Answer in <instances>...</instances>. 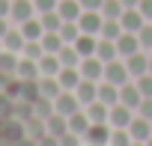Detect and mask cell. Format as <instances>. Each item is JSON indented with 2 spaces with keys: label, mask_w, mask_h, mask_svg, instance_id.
<instances>
[{
  "label": "cell",
  "mask_w": 152,
  "mask_h": 146,
  "mask_svg": "<svg viewBox=\"0 0 152 146\" xmlns=\"http://www.w3.org/2000/svg\"><path fill=\"white\" fill-rule=\"evenodd\" d=\"M21 57H27V60H42L45 57V48H42V39H27L24 42V51H21Z\"/></svg>",
  "instance_id": "cell-31"
},
{
  "label": "cell",
  "mask_w": 152,
  "mask_h": 146,
  "mask_svg": "<svg viewBox=\"0 0 152 146\" xmlns=\"http://www.w3.org/2000/svg\"><path fill=\"white\" fill-rule=\"evenodd\" d=\"M57 12H60V18H63V21H78L84 9H81L78 0H60V3H57Z\"/></svg>",
  "instance_id": "cell-19"
},
{
  "label": "cell",
  "mask_w": 152,
  "mask_h": 146,
  "mask_svg": "<svg viewBox=\"0 0 152 146\" xmlns=\"http://www.w3.org/2000/svg\"><path fill=\"white\" fill-rule=\"evenodd\" d=\"M78 69H81V78H87V81H102V78H104V63H102L96 54H93V57H84Z\"/></svg>",
  "instance_id": "cell-5"
},
{
  "label": "cell",
  "mask_w": 152,
  "mask_h": 146,
  "mask_svg": "<svg viewBox=\"0 0 152 146\" xmlns=\"http://www.w3.org/2000/svg\"><path fill=\"white\" fill-rule=\"evenodd\" d=\"M60 69H63V63H60V57H57V54H45V57L39 60V75L57 78V75H60Z\"/></svg>",
  "instance_id": "cell-23"
},
{
  "label": "cell",
  "mask_w": 152,
  "mask_h": 146,
  "mask_svg": "<svg viewBox=\"0 0 152 146\" xmlns=\"http://www.w3.org/2000/svg\"><path fill=\"white\" fill-rule=\"evenodd\" d=\"M134 113H137V110H131V107H125V104L119 101V104L110 107V113H107V125H110V128H128L131 119H134Z\"/></svg>",
  "instance_id": "cell-3"
},
{
  "label": "cell",
  "mask_w": 152,
  "mask_h": 146,
  "mask_svg": "<svg viewBox=\"0 0 152 146\" xmlns=\"http://www.w3.org/2000/svg\"><path fill=\"white\" fill-rule=\"evenodd\" d=\"M119 24H122V30H125V33H137V30L146 24V18H143V12H140V9H125V12L119 15Z\"/></svg>",
  "instance_id": "cell-11"
},
{
  "label": "cell",
  "mask_w": 152,
  "mask_h": 146,
  "mask_svg": "<svg viewBox=\"0 0 152 146\" xmlns=\"http://www.w3.org/2000/svg\"><path fill=\"white\" fill-rule=\"evenodd\" d=\"M134 137L128 134V128H110V143L107 146H131Z\"/></svg>",
  "instance_id": "cell-34"
},
{
  "label": "cell",
  "mask_w": 152,
  "mask_h": 146,
  "mask_svg": "<svg viewBox=\"0 0 152 146\" xmlns=\"http://www.w3.org/2000/svg\"><path fill=\"white\" fill-rule=\"evenodd\" d=\"M39 93H42V99H57V96L63 93V87H60V81H57V78L42 75V78H39Z\"/></svg>",
  "instance_id": "cell-25"
},
{
  "label": "cell",
  "mask_w": 152,
  "mask_h": 146,
  "mask_svg": "<svg viewBox=\"0 0 152 146\" xmlns=\"http://www.w3.org/2000/svg\"><path fill=\"white\" fill-rule=\"evenodd\" d=\"M9 12H12V0H0V15L9 18Z\"/></svg>",
  "instance_id": "cell-46"
},
{
  "label": "cell",
  "mask_w": 152,
  "mask_h": 146,
  "mask_svg": "<svg viewBox=\"0 0 152 146\" xmlns=\"http://www.w3.org/2000/svg\"><path fill=\"white\" fill-rule=\"evenodd\" d=\"M125 66H128L131 81H137L140 75H146V72H149V51H137V54L125 57Z\"/></svg>",
  "instance_id": "cell-6"
},
{
  "label": "cell",
  "mask_w": 152,
  "mask_h": 146,
  "mask_svg": "<svg viewBox=\"0 0 152 146\" xmlns=\"http://www.w3.org/2000/svg\"><path fill=\"white\" fill-rule=\"evenodd\" d=\"M45 125H48V134H54V137H63L66 131H69V116H63V113H51L48 119H45Z\"/></svg>",
  "instance_id": "cell-22"
},
{
  "label": "cell",
  "mask_w": 152,
  "mask_h": 146,
  "mask_svg": "<svg viewBox=\"0 0 152 146\" xmlns=\"http://www.w3.org/2000/svg\"><path fill=\"white\" fill-rule=\"evenodd\" d=\"M84 110H87V116H90V122H107V113H110V107H107L104 101H99V99H96L93 104H87Z\"/></svg>",
  "instance_id": "cell-28"
},
{
  "label": "cell",
  "mask_w": 152,
  "mask_h": 146,
  "mask_svg": "<svg viewBox=\"0 0 152 146\" xmlns=\"http://www.w3.org/2000/svg\"><path fill=\"white\" fill-rule=\"evenodd\" d=\"M63 36H60V30H54V33H45L42 36V48H45V54H60L63 51Z\"/></svg>",
  "instance_id": "cell-30"
},
{
  "label": "cell",
  "mask_w": 152,
  "mask_h": 146,
  "mask_svg": "<svg viewBox=\"0 0 152 146\" xmlns=\"http://www.w3.org/2000/svg\"><path fill=\"white\" fill-rule=\"evenodd\" d=\"M90 125H93V122H90V116H87V110H84V107H81L78 113H72V116H69V131L81 134V137L87 134V128H90Z\"/></svg>",
  "instance_id": "cell-24"
},
{
  "label": "cell",
  "mask_w": 152,
  "mask_h": 146,
  "mask_svg": "<svg viewBox=\"0 0 152 146\" xmlns=\"http://www.w3.org/2000/svg\"><path fill=\"white\" fill-rule=\"evenodd\" d=\"M75 96H78V101H81V107H87V104H93V101L99 99V81H87V78H81V84L75 87Z\"/></svg>",
  "instance_id": "cell-8"
},
{
  "label": "cell",
  "mask_w": 152,
  "mask_h": 146,
  "mask_svg": "<svg viewBox=\"0 0 152 146\" xmlns=\"http://www.w3.org/2000/svg\"><path fill=\"white\" fill-rule=\"evenodd\" d=\"M51 113H54V99H42V96H39V99L33 101V116H42V119H48Z\"/></svg>",
  "instance_id": "cell-33"
},
{
  "label": "cell",
  "mask_w": 152,
  "mask_h": 146,
  "mask_svg": "<svg viewBox=\"0 0 152 146\" xmlns=\"http://www.w3.org/2000/svg\"><path fill=\"white\" fill-rule=\"evenodd\" d=\"M33 12H36V3H33V0H12V12H9V18L18 21V24H24L27 18H33Z\"/></svg>",
  "instance_id": "cell-12"
},
{
  "label": "cell",
  "mask_w": 152,
  "mask_h": 146,
  "mask_svg": "<svg viewBox=\"0 0 152 146\" xmlns=\"http://www.w3.org/2000/svg\"><path fill=\"white\" fill-rule=\"evenodd\" d=\"M78 3H81V9H84V12H99L104 0H78Z\"/></svg>",
  "instance_id": "cell-43"
},
{
  "label": "cell",
  "mask_w": 152,
  "mask_h": 146,
  "mask_svg": "<svg viewBox=\"0 0 152 146\" xmlns=\"http://www.w3.org/2000/svg\"><path fill=\"white\" fill-rule=\"evenodd\" d=\"M60 36H63V42H66V45H72L75 39L81 36V27H78V21H63V27H60Z\"/></svg>",
  "instance_id": "cell-35"
},
{
  "label": "cell",
  "mask_w": 152,
  "mask_h": 146,
  "mask_svg": "<svg viewBox=\"0 0 152 146\" xmlns=\"http://www.w3.org/2000/svg\"><path fill=\"white\" fill-rule=\"evenodd\" d=\"M0 51H6V48H3V39H0Z\"/></svg>",
  "instance_id": "cell-52"
},
{
  "label": "cell",
  "mask_w": 152,
  "mask_h": 146,
  "mask_svg": "<svg viewBox=\"0 0 152 146\" xmlns=\"http://www.w3.org/2000/svg\"><path fill=\"white\" fill-rule=\"evenodd\" d=\"M75 48H78V54H81V60L84 57H93L96 54V45H99V36H90V33H81L78 39L72 42Z\"/></svg>",
  "instance_id": "cell-20"
},
{
  "label": "cell",
  "mask_w": 152,
  "mask_h": 146,
  "mask_svg": "<svg viewBox=\"0 0 152 146\" xmlns=\"http://www.w3.org/2000/svg\"><path fill=\"white\" fill-rule=\"evenodd\" d=\"M15 78H21V81H39V78H42V75H39V63H36V60H27V57H21Z\"/></svg>",
  "instance_id": "cell-18"
},
{
  "label": "cell",
  "mask_w": 152,
  "mask_h": 146,
  "mask_svg": "<svg viewBox=\"0 0 152 146\" xmlns=\"http://www.w3.org/2000/svg\"><path fill=\"white\" fill-rule=\"evenodd\" d=\"M131 146H146V143H140V140H134V143H131Z\"/></svg>",
  "instance_id": "cell-51"
},
{
  "label": "cell",
  "mask_w": 152,
  "mask_h": 146,
  "mask_svg": "<svg viewBox=\"0 0 152 146\" xmlns=\"http://www.w3.org/2000/svg\"><path fill=\"white\" fill-rule=\"evenodd\" d=\"M54 110L63 113V116L78 113V110H81V101H78V96H75V90H63V93L54 99Z\"/></svg>",
  "instance_id": "cell-2"
},
{
  "label": "cell",
  "mask_w": 152,
  "mask_h": 146,
  "mask_svg": "<svg viewBox=\"0 0 152 146\" xmlns=\"http://www.w3.org/2000/svg\"><path fill=\"white\" fill-rule=\"evenodd\" d=\"M42 27H45V33H54V30H60L63 27V18H60V12L54 9V12H42Z\"/></svg>",
  "instance_id": "cell-37"
},
{
  "label": "cell",
  "mask_w": 152,
  "mask_h": 146,
  "mask_svg": "<svg viewBox=\"0 0 152 146\" xmlns=\"http://www.w3.org/2000/svg\"><path fill=\"white\" fill-rule=\"evenodd\" d=\"M33 3H36V12L42 15V12H54L60 0H33Z\"/></svg>",
  "instance_id": "cell-41"
},
{
  "label": "cell",
  "mask_w": 152,
  "mask_h": 146,
  "mask_svg": "<svg viewBox=\"0 0 152 146\" xmlns=\"http://www.w3.org/2000/svg\"><path fill=\"white\" fill-rule=\"evenodd\" d=\"M99 12H102L104 18H119V15L125 12V6H122V0H104Z\"/></svg>",
  "instance_id": "cell-36"
},
{
  "label": "cell",
  "mask_w": 152,
  "mask_h": 146,
  "mask_svg": "<svg viewBox=\"0 0 152 146\" xmlns=\"http://www.w3.org/2000/svg\"><path fill=\"white\" fill-rule=\"evenodd\" d=\"M24 33H21V27H9L6 30V36H3V48L6 51H15V54H21L24 51Z\"/></svg>",
  "instance_id": "cell-16"
},
{
  "label": "cell",
  "mask_w": 152,
  "mask_h": 146,
  "mask_svg": "<svg viewBox=\"0 0 152 146\" xmlns=\"http://www.w3.org/2000/svg\"><path fill=\"white\" fill-rule=\"evenodd\" d=\"M137 39H140V48L152 54V21H146V24L137 30Z\"/></svg>",
  "instance_id": "cell-38"
},
{
  "label": "cell",
  "mask_w": 152,
  "mask_h": 146,
  "mask_svg": "<svg viewBox=\"0 0 152 146\" xmlns=\"http://www.w3.org/2000/svg\"><path fill=\"white\" fill-rule=\"evenodd\" d=\"M18 63H21V54H15V51H0V72H6V75L15 78Z\"/></svg>",
  "instance_id": "cell-26"
},
{
  "label": "cell",
  "mask_w": 152,
  "mask_h": 146,
  "mask_svg": "<svg viewBox=\"0 0 152 146\" xmlns=\"http://www.w3.org/2000/svg\"><path fill=\"white\" fill-rule=\"evenodd\" d=\"M6 30H9V18H3V15H0V39L6 36Z\"/></svg>",
  "instance_id": "cell-48"
},
{
  "label": "cell",
  "mask_w": 152,
  "mask_h": 146,
  "mask_svg": "<svg viewBox=\"0 0 152 146\" xmlns=\"http://www.w3.org/2000/svg\"><path fill=\"white\" fill-rule=\"evenodd\" d=\"M140 12H143V18L146 21H152V0H140V6H137Z\"/></svg>",
  "instance_id": "cell-45"
},
{
  "label": "cell",
  "mask_w": 152,
  "mask_h": 146,
  "mask_svg": "<svg viewBox=\"0 0 152 146\" xmlns=\"http://www.w3.org/2000/svg\"><path fill=\"white\" fill-rule=\"evenodd\" d=\"M21 33H24V39H42V36H45L42 18H27V21L21 24Z\"/></svg>",
  "instance_id": "cell-29"
},
{
  "label": "cell",
  "mask_w": 152,
  "mask_h": 146,
  "mask_svg": "<svg viewBox=\"0 0 152 146\" xmlns=\"http://www.w3.org/2000/svg\"><path fill=\"white\" fill-rule=\"evenodd\" d=\"M81 143H84V137L75 134V131H66V134L60 137V146H81Z\"/></svg>",
  "instance_id": "cell-39"
},
{
  "label": "cell",
  "mask_w": 152,
  "mask_h": 146,
  "mask_svg": "<svg viewBox=\"0 0 152 146\" xmlns=\"http://www.w3.org/2000/svg\"><path fill=\"white\" fill-rule=\"evenodd\" d=\"M45 134H48V125H45V119H42V116H30V119L24 122V137H27V140H33V143H36V140H39V137H45Z\"/></svg>",
  "instance_id": "cell-15"
},
{
  "label": "cell",
  "mask_w": 152,
  "mask_h": 146,
  "mask_svg": "<svg viewBox=\"0 0 152 146\" xmlns=\"http://www.w3.org/2000/svg\"><path fill=\"white\" fill-rule=\"evenodd\" d=\"M84 143H90V146H107L110 143V125L107 122H93L87 128V134H84Z\"/></svg>",
  "instance_id": "cell-4"
},
{
  "label": "cell",
  "mask_w": 152,
  "mask_h": 146,
  "mask_svg": "<svg viewBox=\"0 0 152 146\" xmlns=\"http://www.w3.org/2000/svg\"><path fill=\"white\" fill-rule=\"evenodd\" d=\"M116 48H119V57H122V60H125V57H131V54H137V51H143V48H140L137 33H122V36L116 39Z\"/></svg>",
  "instance_id": "cell-13"
},
{
  "label": "cell",
  "mask_w": 152,
  "mask_h": 146,
  "mask_svg": "<svg viewBox=\"0 0 152 146\" xmlns=\"http://www.w3.org/2000/svg\"><path fill=\"white\" fill-rule=\"evenodd\" d=\"M149 75H152V54H149Z\"/></svg>",
  "instance_id": "cell-50"
},
{
  "label": "cell",
  "mask_w": 152,
  "mask_h": 146,
  "mask_svg": "<svg viewBox=\"0 0 152 146\" xmlns=\"http://www.w3.org/2000/svg\"><path fill=\"white\" fill-rule=\"evenodd\" d=\"M36 146H60V137L45 134V137H39V140H36Z\"/></svg>",
  "instance_id": "cell-44"
},
{
  "label": "cell",
  "mask_w": 152,
  "mask_h": 146,
  "mask_svg": "<svg viewBox=\"0 0 152 146\" xmlns=\"http://www.w3.org/2000/svg\"><path fill=\"white\" fill-rule=\"evenodd\" d=\"M146 146H152V137H149V140H146Z\"/></svg>",
  "instance_id": "cell-53"
},
{
  "label": "cell",
  "mask_w": 152,
  "mask_h": 146,
  "mask_svg": "<svg viewBox=\"0 0 152 146\" xmlns=\"http://www.w3.org/2000/svg\"><path fill=\"white\" fill-rule=\"evenodd\" d=\"M9 81H12V75H6V72H0V93H3V90L9 87Z\"/></svg>",
  "instance_id": "cell-47"
},
{
  "label": "cell",
  "mask_w": 152,
  "mask_h": 146,
  "mask_svg": "<svg viewBox=\"0 0 152 146\" xmlns=\"http://www.w3.org/2000/svg\"><path fill=\"white\" fill-rule=\"evenodd\" d=\"M125 30H122V24H119V18H104V24H102V39H110V42H116L119 36H122Z\"/></svg>",
  "instance_id": "cell-27"
},
{
  "label": "cell",
  "mask_w": 152,
  "mask_h": 146,
  "mask_svg": "<svg viewBox=\"0 0 152 146\" xmlns=\"http://www.w3.org/2000/svg\"><path fill=\"white\" fill-rule=\"evenodd\" d=\"M102 81H107V84H116V87H122V84H128L131 81V75H128V66H125V60L119 57V60H110V63H104V78Z\"/></svg>",
  "instance_id": "cell-1"
},
{
  "label": "cell",
  "mask_w": 152,
  "mask_h": 146,
  "mask_svg": "<svg viewBox=\"0 0 152 146\" xmlns=\"http://www.w3.org/2000/svg\"><path fill=\"white\" fill-rule=\"evenodd\" d=\"M128 134H131L134 140H140V143H146V140L152 137V119H146V116H140V113H134V119H131V125H128Z\"/></svg>",
  "instance_id": "cell-10"
},
{
  "label": "cell",
  "mask_w": 152,
  "mask_h": 146,
  "mask_svg": "<svg viewBox=\"0 0 152 146\" xmlns=\"http://www.w3.org/2000/svg\"><path fill=\"white\" fill-rule=\"evenodd\" d=\"M57 57H60L63 66H81V54H78V48H75V45H63V51H60Z\"/></svg>",
  "instance_id": "cell-32"
},
{
  "label": "cell",
  "mask_w": 152,
  "mask_h": 146,
  "mask_svg": "<svg viewBox=\"0 0 152 146\" xmlns=\"http://www.w3.org/2000/svg\"><path fill=\"white\" fill-rule=\"evenodd\" d=\"M99 101H104L107 107L119 104V87L116 84H107V81H99Z\"/></svg>",
  "instance_id": "cell-21"
},
{
  "label": "cell",
  "mask_w": 152,
  "mask_h": 146,
  "mask_svg": "<svg viewBox=\"0 0 152 146\" xmlns=\"http://www.w3.org/2000/svg\"><path fill=\"white\" fill-rule=\"evenodd\" d=\"M96 57H99L102 63L119 60V48H116V42H110V39H102V36H99V45H96Z\"/></svg>",
  "instance_id": "cell-17"
},
{
  "label": "cell",
  "mask_w": 152,
  "mask_h": 146,
  "mask_svg": "<svg viewBox=\"0 0 152 146\" xmlns=\"http://www.w3.org/2000/svg\"><path fill=\"white\" fill-rule=\"evenodd\" d=\"M122 6H125V9H137V6H140V0H122Z\"/></svg>",
  "instance_id": "cell-49"
},
{
  "label": "cell",
  "mask_w": 152,
  "mask_h": 146,
  "mask_svg": "<svg viewBox=\"0 0 152 146\" xmlns=\"http://www.w3.org/2000/svg\"><path fill=\"white\" fill-rule=\"evenodd\" d=\"M57 81H60L63 90H75V87L81 84V69L78 66H63L60 75H57Z\"/></svg>",
  "instance_id": "cell-14"
},
{
  "label": "cell",
  "mask_w": 152,
  "mask_h": 146,
  "mask_svg": "<svg viewBox=\"0 0 152 146\" xmlns=\"http://www.w3.org/2000/svg\"><path fill=\"white\" fill-rule=\"evenodd\" d=\"M102 24H104V15L102 12H81V18H78L81 33H90V36H99L102 33Z\"/></svg>",
  "instance_id": "cell-9"
},
{
  "label": "cell",
  "mask_w": 152,
  "mask_h": 146,
  "mask_svg": "<svg viewBox=\"0 0 152 146\" xmlns=\"http://www.w3.org/2000/svg\"><path fill=\"white\" fill-rule=\"evenodd\" d=\"M137 87H140L143 99H146V96H152V75H149V72H146V75H140V78H137Z\"/></svg>",
  "instance_id": "cell-40"
},
{
  "label": "cell",
  "mask_w": 152,
  "mask_h": 146,
  "mask_svg": "<svg viewBox=\"0 0 152 146\" xmlns=\"http://www.w3.org/2000/svg\"><path fill=\"white\" fill-rule=\"evenodd\" d=\"M119 101H122L125 107H131V110H137V107H140L143 93H140L137 81H128V84H122V87H119Z\"/></svg>",
  "instance_id": "cell-7"
},
{
  "label": "cell",
  "mask_w": 152,
  "mask_h": 146,
  "mask_svg": "<svg viewBox=\"0 0 152 146\" xmlns=\"http://www.w3.org/2000/svg\"><path fill=\"white\" fill-rule=\"evenodd\" d=\"M81 146H90V143H81Z\"/></svg>",
  "instance_id": "cell-54"
},
{
  "label": "cell",
  "mask_w": 152,
  "mask_h": 146,
  "mask_svg": "<svg viewBox=\"0 0 152 146\" xmlns=\"http://www.w3.org/2000/svg\"><path fill=\"white\" fill-rule=\"evenodd\" d=\"M137 113H140V116H146V119H152V96H146V99L140 101V107H137Z\"/></svg>",
  "instance_id": "cell-42"
}]
</instances>
